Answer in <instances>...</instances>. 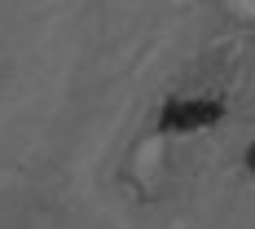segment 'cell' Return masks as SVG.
<instances>
[{"instance_id":"1","label":"cell","mask_w":255,"mask_h":229,"mask_svg":"<svg viewBox=\"0 0 255 229\" xmlns=\"http://www.w3.org/2000/svg\"><path fill=\"white\" fill-rule=\"evenodd\" d=\"M220 119V106L216 102H172L163 115V128L172 132H189V128H207Z\"/></svg>"},{"instance_id":"2","label":"cell","mask_w":255,"mask_h":229,"mask_svg":"<svg viewBox=\"0 0 255 229\" xmlns=\"http://www.w3.org/2000/svg\"><path fill=\"white\" fill-rule=\"evenodd\" d=\"M247 163H251V172H255V146H251V154H247Z\"/></svg>"}]
</instances>
